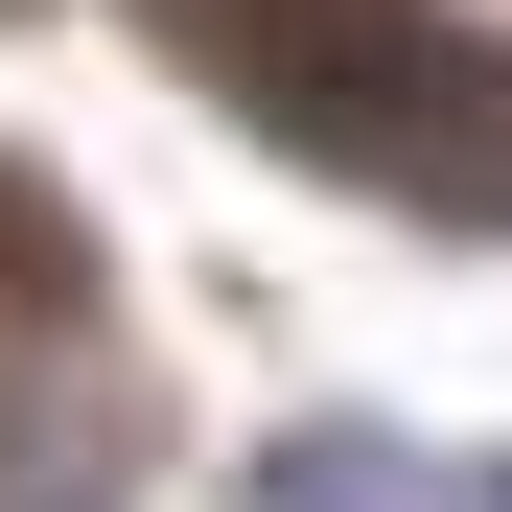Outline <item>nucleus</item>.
Here are the masks:
<instances>
[{
	"label": "nucleus",
	"instance_id": "nucleus-1",
	"mask_svg": "<svg viewBox=\"0 0 512 512\" xmlns=\"http://www.w3.org/2000/svg\"><path fill=\"white\" fill-rule=\"evenodd\" d=\"M233 512H466V489L419 466V443H350V419H326V443H280V466H256Z\"/></svg>",
	"mask_w": 512,
	"mask_h": 512
}]
</instances>
